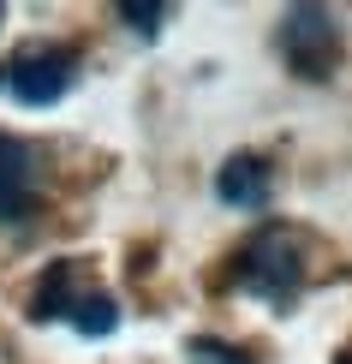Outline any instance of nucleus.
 Wrapping results in <instances>:
<instances>
[{"label":"nucleus","mask_w":352,"mask_h":364,"mask_svg":"<svg viewBox=\"0 0 352 364\" xmlns=\"http://www.w3.org/2000/svg\"><path fill=\"white\" fill-rule=\"evenodd\" d=\"M30 311H36L42 323H48V316H66V323L78 328V335H90V341H102V335L119 328V305L102 293V287H84L78 281V263H72V257H60L48 275H42Z\"/></svg>","instance_id":"2"},{"label":"nucleus","mask_w":352,"mask_h":364,"mask_svg":"<svg viewBox=\"0 0 352 364\" xmlns=\"http://www.w3.org/2000/svg\"><path fill=\"white\" fill-rule=\"evenodd\" d=\"M119 18H126L137 36H156V30L167 24V6H161V0H144V6H137V0H126V6H119Z\"/></svg>","instance_id":"8"},{"label":"nucleus","mask_w":352,"mask_h":364,"mask_svg":"<svg viewBox=\"0 0 352 364\" xmlns=\"http://www.w3.org/2000/svg\"><path fill=\"white\" fill-rule=\"evenodd\" d=\"M269 191H274V168H269L263 156L239 149V156L221 161V173H215V197H221V203H233V209H263Z\"/></svg>","instance_id":"6"},{"label":"nucleus","mask_w":352,"mask_h":364,"mask_svg":"<svg viewBox=\"0 0 352 364\" xmlns=\"http://www.w3.org/2000/svg\"><path fill=\"white\" fill-rule=\"evenodd\" d=\"M186 364H257L245 346H233V341H215V335H197L191 346H186Z\"/></svg>","instance_id":"7"},{"label":"nucleus","mask_w":352,"mask_h":364,"mask_svg":"<svg viewBox=\"0 0 352 364\" xmlns=\"http://www.w3.org/2000/svg\"><path fill=\"white\" fill-rule=\"evenodd\" d=\"M334 364H352V346H346V353H341V358H334Z\"/></svg>","instance_id":"9"},{"label":"nucleus","mask_w":352,"mask_h":364,"mask_svg":"<svg viewBox=\"0 0 352 364\" xmlns=\"http://www.w3.org/2000/svg\"><path fill=\"white\" fill-rule=\"evenodd\" d=\"M281 60L299 78H329L341 66V24L323 6H293L281 18Z\"/></svg>","instance_id":"4"},{"label":"nucleus","mask_w":352,"mask_h":364,"mask_svg":"<svg viewBox=\"0 0 352 364\" xmlns=\"http://www.w3.org/2000/svg\"><path fill=\"white\" fill-rule=\"evenodd\" d=\"M233 281H239V293L287 311L304 293V251H299V239L287 233V227H263V233L233 257Z\"/></svg>","instance_id":"1"},{"label":"nucleus","mask_w":352,"mask_h":364,"mask_svg":"<svg viewBox=\"0 0 352 364\" xmlns=\"http://www.w3.org/2000/svg\"><path fill=\"white\" fill-rule=\"evenodd\" d=\"M36 197H42V168H36V149L24 138H6L0 132V221L18 227L36 215Z\"/></svg>","instance_id":"5"},{"label":"nucleus","mask_w":352,"mask_h":364,"mask_svg":"<svg viewBox=\"0 0 352 364\" xmlns=\"http://www.w3.org/2000/svg\"><path fill=\"white\" fill-rule=\"evenodd\" d=\"M78 78V54L60 48V42H42V48H24L6 60V72H0V84H6L12 102H24V108H54L60 96L72 90Z\"/></svg>","instance_id":"3"}]
</instances>
